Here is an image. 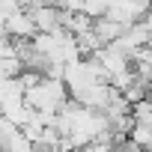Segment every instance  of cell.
Masks as SVG:
<instances>
[{
    "label": "cell",
    "instance_id": "obj_8",
    "mask_svg": "<svg viewBox=\"0 0 152 152\" xmlns=\"http://www.w3.org/2000/svg\"><path fill=\"white\" fill-rule=\"evenodd\" d=\"M137 24H140V27H143V30L149 33V39H152V9H149V12H146V15H143V18H140Z\"/></svg>",
    "mask_w": 152,
    "mask_h": 152
},
{
    "label": "cell",
    "instance_id": "obj_3",
    "mask_svg": "<svg viewBox=\"0 0 152 152\" xmlns=\"http://www.w3.org/2000/svg\"><path fill=\"white\" fill-rule=\"evenodd\" d=\"M122 30H125V27H122L119 21H113L110 15H99V18H93V33L99 36L102 45H110L113 39H119Z\"/></svg>",
    "mask_w": 152,
    "mask_h": 152
},
{
    "label": "cell",
    "instance_id": "obj_2",
    "mask_svg": "<svg viewBox=\"0 0 152 152\" xmlns=\"http://www.w3.org/2000/svg\"><path fill=\"white\" fill-rule=\"evenodd\" d=\"M3 33H6L9 39H15V42L33 39V36H36V27H33V21H30V12H27V9H18L15 15H9V18L3 21Z\"/></svg>",
    "mask_w": 152,
    "mask_h": 152
},
{
    "label": "cell",
    "instance_id": "obj_1",
    "mask_svg": "<svg viewBox=\"0 0 152 152\" xmlns=\"http://www.w3.org/2000/svg\"><path fill=\"white\" fill-rule=\"evenodd\" d=\"M24 102L39 113H57L69 102V90L60 78H42L33 90H24Z\"/></svg>",
    "mask_w": 152,
    "mask_h": 152
},
{
    "label": "cell",
    "instance_id": "obj_6",
    "mask_svg": "<svg viewBox=\"0 0 152 152\" xmlns=\"http://www.w3.org/2000/svg\"><path fill=\"white\" fill-rule=\"evenodd\" d=\"M21 60L12 54V57H3V60H0V72H3V78H18V75H21Z\"/></svg>",
    "mask_w": 152,
    "mask_h": 152
},
{
    "label": "cell",
    "instance_id": "obj_4",
    "mask_svg": "<svg viewBox=\"0 0 152 152\" xmlns=\"http://www.w3.org/2000/svg\"><path fill=\"white\" fill-rule=\"evenodd\" d=\"M0 149H3V152H36V146H33L21 131H15L9 140H3V143H0Z\"/></svg>",
    "mask_w": 152,
    "mask_h": 152
},
{
    "label": "cell",
    "instance_id": "obj_5",
    "mask_svg": "<svg viewBox=\"0 0 152 152\" xmlns=\"http://www.w3.org/2000/svg\"><path fill=\"white\" fill-rule=\"evenodd\" d=\"M128 140H131V143H137L140 149H149V146H152V128H149V125H137V122H134V125H131V131H128Z\"/></svg>",
    "mask_w": 152,
    "mask_h": 152
},
{
    "label": "cell",
    "instance_id": "obj_9",
    "mask_svg": "<svg viewBox=\"0 0 152 152\" xmlns=\"http://www.w3.org/2000/svg\"><path fill=\"white\" fill-rule=\"evenodd\" d=\"M149 149H152V146H149Z\"/></svg>",
    "mask_w": 152,
    "mask_h": 152
},
{
    "label": "cell",
    "instance_id": "obj_7",
    "mask_svg": "<svg viewBox=\"0 0 152 152\" xmlns=\"http://www.w3.org/2000/svg\"><path fill=\"white\" fill-rule=\"evenodd\" d=\"M15 54V39H9L3 30H0V60L3 57H12Z\"/></svg>",
    "mask_w": 152,
    "mask_h": 152
}]
</instances>
